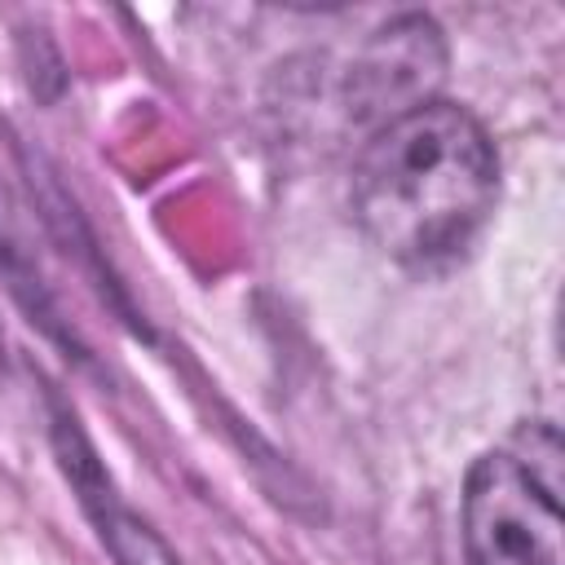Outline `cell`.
Masks as SVG:
<instances>
[{
    "label": "cell",
    "instance_id": "1",
    "mask_svg": "<svg viewBox=\"0 0 565 565\" xmlns=\"http://www.w3.org/2000/svg\"><path fill=\"white\" fill-rule=\"evenodd\" d=\"M353 216L411 269L455 265L499 203V154L481 119L455 102H419L384 119L353 163Z\"/></svg>",
    "mask_w": 565,
    "mask_h": 565
},
{
    "label": "cell",
    "instance_id": "2",
    "mask_svg": "<svg viewBox=\"0 0 565 565\" xmlns=\"http://www.w3.org/2000/svg\"><path fill=\"white\" fill-rule=\"evenodd\" d=\"M468 565H565L556 477L516 455H481L463 486Z\"/></svg>",
    "mask_w": 565,
    "mask_h": 565
},
{
    "label": "cell",
    "instance_id": "3",
    "mask_svg": "<svg viewBox=\"0 0 565 565\" xmlns=\"http://www.w3.org/2000/svg\"><path fill=\"white\" fill-rule=\"evenodd\" d=\"M446 66V49H441V31L411 13L388 22L384 31H375V40L366 44V53L353 66L349 93L358 102L362 115H375L380 124L428 102V88L437 84Z\"/></svg>",
    "mask_w": 565,
    "mask_h": 565
},
{
    "label": "cell",
    "instance_id": "4",
    "mask_svg": "<svg viewBox=\"0 0 565 565\" xmlns=\"http://www.w3.org/2000/svg\"><path fill=\"white\" fill-rule=\"evenodd\" d=\"M57 455H62V468H66L71 486L79 490L84 512L93 516L102 543L110 547L115 565H177V556L119 503V494L110 490L106 472L97 468L88 441L79 437L75 419H57Z\"/></svg>",
    "mask_w": 565,
    "mask_h": 565
}]
</instances>
